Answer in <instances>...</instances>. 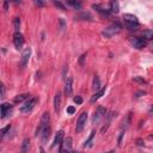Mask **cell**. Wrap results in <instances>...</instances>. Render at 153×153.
<instances>
[{
  "label": "cell",
  "mask_w": 153,
  "mask_h": 153,
  "mask_svg": "<svg viewBox=\"0 0 153 153\" xmlns=\"http://www.w3.org/2000/svg\"><path fill=\"white\" fill-rule=\"evenodd\" d=\"M122 27H121V24L120 23H112L111 25H109L108 28H105L103 30V32H102V35H103L105 38H110L115 35H117L120 31H121Z\"/></svg>",
  "instance_id": "6da1fadb"
},
{
  "label": "cell",
  "mask_w": 153,
  "mask_h": 153,
  "mask_svg": "<svg viewBox=\"0 0 153 153\" xmlns=\"http://www.w3.org/2000/svg\"><path fill=\"white\" fill-rule=\"evenodd\" d=\"M36 103H37V97H30V98L24 103V105L20 107L19 110H20L22 112H30V111L35 108Z\"/></svg>",
  "instance_id": "7a4b0ae2"
},
{
  "label": "cell",
  "mask_w": 153,
  "mask_h": 153,
  "mask_svg": "<svg viewBox=\"0 0 153 153\" xmlns=\"http://www.w3.org/2000/svg\"><path fill=\"white\" fill-rule=\"evenodd\" d=\"M49 120H50L49 112H44V114H43V116H42V119H41L40 124H38V128H37V131H36V136L41 135L42 131L46 128L47 126H49Z\"/></svg>",
  "instance_id": "3957f363"
},
{
  "label": "cell",
  "mask_w": 153,
  "mask_h": 153,
  "mask_svg": "<svg viewBox=\"0 0 153 153\" xmlns=\"http://www.w3.org/2000/svg\"><path fill=\"white\" fill-rule=\"evenodd\" d=\"M86 121H87V112H81L78 121H76V126H75V131L78 133H80L84 129V127L86 124Z\"/></svg>",
  "instance_id": "277c9868"
},
{
  "label": "cell",
  "mask_w": 153,
  "mask_h": 153,
  "mask_svg": "<svg viewBox=\"0 0 153 153\" xmlns=\"http://www.w3.org/2000/svg\"><path fill=\"white\" fill-rule=\"evenodd\" d=\"M24 42H25V40H24V36H23L19 31H16V32H15V35H13V44H15V47L19 50V49H22V48H23Z\"/></svg>",
  "instance_id": "5b68a950"
},
{
  "label": "cell",
  "mask_w": 153,
  "mask_h": 153,
  "mask_svg": "<svg viewBox=\"0 0 153 153\" xmlns=\"http://www.w3.org/2000/svg\"><path fill=\"white\" fill-rule=\"evenodd\" d=\"M30 55H31V48H25L23 50V53H22V59H20V67L22 68H24L28 65Z\"/></svg>",
  "instance_id": "8992f818"
},
{
  "label": "cell",
  "mask_w": 153,
  "mask_h": 153,
  "mask_svg": "<svg viewBox=\"0 0 153 153\" xmlns=\"http://www.w3.org/2000/svg\"><path fill=\"white\" fill-rule=\"evenodd\" d=\"M132 44L136 49H142L144 47H146L147 41L144 37H134V38H132Z\"/></svg>",
  "instance_id": "52a82bcc"
},
{
  "label": "cell",
  "mask_w": 153,
  "mask_h": 153,
  "mask_svg": "<svg viewBox=\"0 0 153 153\" xmlns=\"http://www.w3.org/2000/svg\"><path fill=\"white\" fill-rule=\"evenodd\" d=\"M12 110V105H10L8 103H4L0 105V114H1V117L5 119L7 116V114Z\"/></svg>",
  "instance_id": "ba28073f"
},
{
  "label": "cell",
  "mask_w": 153,
  "mask_h": 153,
  "mask_svg": "<svg viewBox=\"0 0 153 153\" xmlns=\"http://www.w3.org/2000/svg\"><path fill=\"white\" fill-rule=\"evenodd\" d=\"M72 92H73V79L67 78L66 84H65V93H66V96H71Z\"/></svg>",
  "instance_id": "9c48e42d"
},
{
  "label": "cell",
  "mask_w": 153,
  "mask_h": 153,
  "mask_svg": "<svg viewBox=\"0 0 153 153\" xmlns=\"http://www.w3.org/2000/svg\"><path fill=\"white\" fill-rule=\"evenodd\" d=\"M60 149H67V151H71L72 149V138H66L63 141L61 142L60 145Z\"/></svg>",
  "instance_id": "30bf717a"
},
{
  "label": "cell",
  "mask_w": 153,
  "mask_h": 153,
  "mask_svg": "<svg viewBox=\"0 0 153 153\" xmlns=\"http://www.w3.org/2000/svg\"><path fill=\"white\" fill-rule=\"evenodd\" d=\"M60 108H61V92H58L54 98V110L56 112H59Z\"/></svg>",
  "instance_id": "8fae6325"
},
{
  "label": "cell",
  "mask_w": 153,
  "mask_h": 153,
  "mask_svg": "<svg viewBox=\"0 0 153 153\" xmlns=\"http://www.w3.org/2000/svg\"><path fill=\"white\" fill-rule=\"evenodd\" d=\"M29 147H30V139H24L20 146V153H29Z\"/></svg>",
  "instance_id": "7c38bea8"
},
{
  "label": "cell",
  "mask_w": 153,
  "mask_h": 153,
  "mask_svg": "<svg viewBox=\"0 0 153 153\" xmlns=\"http://www.w3.org/2000/svg\"><path fill=\"white\" fill-rule=\"evenodd\" d=\"M95 135H96V131H92V132H91V134H90V136L87 138V140H86L85 144H84V147H85V148H90V147H92Z\"/></svg>",
  "instance_id": "4fadbf2b"
},
{
  "label": "cell",
  "mask_w": 153,
  "mask_h": 153,
  "mask_svg": "<svg viewBox=\"0 0 153 153\" xmlns=\"http://www.w3.org/2000/svg\"><path fill=\"white\" fill-rule=\"evenodd\" d=\"M62 139H63V131H59L55 135V139H54V142H53V147L58 146V145H61L62 142Z\"/></svg>",
  "instance_id": "5bb4252c"
},
{
  "label": "cell",
  "mask_w": 153,
  "mask_h": 153,
  "mask_svg": "<svg viewBox=\"0 0 153 153\" xmlns=\"http://www.w3.org/2000/svg\"><path fill=\"white\" fill-rule=\"evenodd\" d=\"M105 93V87H103V88H100V90L99 91H97L92 97H91V99H90V102H91V103H95V102L96 100H98L102 96H103Z\"/></svg>",
  "instance_id": "9a60e30c"
},
{
  "label": "cell",
  "mask_w": 153,
  "mask_h": 153,
  "mask_svg": "<svg viewBox=\"0 0 153 153\" xmlns=\"http://www.w3.org/2000/svg\"><path fill=\"white\" fill-rule=\"evenodd\" d=\"M30 98V95L29 93H22V95H18L17 97H15V103H23V102L28 100Z\"/></svg>",
  "instance_id": "2e32d148"
},
{
  "label": "cell",
  "mask_w": 153,
  "mask_h": 153,
  "mask_svg": "<svg viewBox=\"0 0 153 153\" xmlns=\"http://www.w3.org/2000/svg\"><path fill=\"white\" fill-rule=\"evenodd\" d=\"M76 20H92V16L88 12H83V13L75 16Z\"/></svg>",
  "instance_id": "e0dca14e"
},
{
  "label": "cell",
  "mask_w": 153,
  "mask_h": 153,
  "mask_svg": "<svg viewBox=\"0 0 153 153\" xmlns=\"http://www.w3.org/2000/svg\"><path fill=\"white\" fill-rule=\"evenodd\" d=\"M124 27L126 29H128L131 31H136L139 29V23H129V22H124Z\"/></svg>",
  "instance_id": "ac0fdd59"
},
{
  "label": "cell",
  "mask_w": 153,
  "mask_h": 153,
  "mask_svg": "<svg viewBox=\"0 0 153 153\" xmlns=\"http://www.w3.org/2000/svg\"><path fill=\"white\" fill-rule=\"evenodd\" d=\"M92 7L96 8V11L99 12V13H100L102 16H104V17H110V15H109V10H104L103 7H100L99 5H93Z\"/></svg>",
  "instance_id": "d6986e66"
},
{
  "label": "cell",
  "mask_w": 153,
  "mask_h": 153,
  "mask_svg": "<svg viewBox=\"0 0 153 153\" xmlns=\"http://www.w3.org/2000/svg\"><path fill=\"white\" fill-rule=\"evenodd\" d=\"M110 12H112V13H119V11H120V5L117 1H110Z\"/></svg>",
  "instance_id": "ffe728a7"
},
{
  "label": "cell",
  "mask_w": 153,
  "mask_h": 153,
  "mask_svg": "<svg viewBox=\"0 0 153 153\" xmlns=\"http://www.w3.org/2000/svg\"><path fill=\"white\" fill-rule=\"evenodd\" d=\"M123 19H124V22H129V23H138V18H136V16L131 15V13H126V15H123Z\"/></svg>",
  "instance_id": "44dd1931"
},
{
  "label": "cell",
  "mask_w": 153,
  "mask_h": 153,
  "mask_svg": "<svg viewBox=\"0 0 153 153\" xmlns=\"http://www.w3.org/2000/svg\"><path fill=\"white\" fill-rule=\"evenodd\" d=\"M42 141L43 142H46L47 141V140L49 139V136H50V128H49V126H47L46 127V128L42 131Z\"/></svg>",
  "instance_id": "7402d4cb"
},
{
  "label": "cell",
  "mask_w": 153,
  "mask_h": 153,
  "mask_svg": "<svg viewBox=\"0 0 153 153\" xmlns=\"http://www.w3.org/2000/svg\"><path fill=\"white\" fill-rule=\"evenodd\" d=\"M92 88H93V91L97 92L100 90V81H99V78L96 75L95 78H93V84H92Z\"/></svg>",
  "instance_id": "603a6c76"
},
{
  "label": "cell",
  "mask_w": 153,
  "mask_h": 153,
  "mask_svg": "<svg viewBox=\"0 0 153 153\" xmlns=\"http://www.w3.org/2000/svg\"><path fill=\"white\" fill-rule=\"evenodd\" d=\"M67 5L72 6L75 10H80L81 8V3H79V1H67Z\"/></svg>",
  "instance_id": "cb8c5ba5"
},
{
  "label": "cell",
  "mask_w": 153,
  "mask_h": 153,
  "mask_svg": "<svg viewBox=\"0 0 153 153\" xmlns=\"http://www.w3.org/2000/svg\"><path fill=\"white\" fill-rule=\"evenodd\" d=\"M6 95V87L3 83H0V98H5Z\"/></svg>",
  "instance_id": "d4e9b609"
},
{
  "label": "cell",
  "mask_w": 153,
  "mask_h": 153,
  "mask_svg": "<svg viewBox=\"0 0 153 153\" xmlns=\"http://www.w3.org/2000/svg\"><path fill=\"white\" fill-rule=\"evenodd\" d=\"M13 25H15V29L18 31V30H19V27H20V18L15 17V18H13Z\"/></svg>",
  "instance_id": "484cf974"
},
{
  "label": "cell",
  "mask_w": 153,
  "mask_h": 153,
  "mask_svg": "<svg viewBox=\"0 0 153 153\" xmlns=\"http://www.w3.org/2000/svg\"><path fill=\"white\" fill-rule=\"evenodd\" d=\"M152 37H153V32L151 30L144 31V38L145 40H152Z\"/></svg>",
  "instance_id": "4316f807"
},
{
  "label": "cell",
  "mask_w": 153,
  "mask_h": 153,
  "mask_svg": "<svg viewBox=\"0 0 153 153\" xmlns=\"http://www.w3.org/2000/svg\"><path fill=\"white\" fill-rule=\"evenodd\" d=\"M10 129H11V126H10V124H8V126H6L5 128H3V129H1V132H0V138H4V136L6 135V133H7Z\"/></svg>",
  "instance_id": "83f0119b"
},
{
  "label": "cell",
  "mask_w": 153,
  "mask_h": 153,
  "mask_svg": "<svg viewBox=\"0 0 153 153\" xmlns=\"http://www.w3.org/2000/svg\"><path fill=\"white\" fill-rule=\"evenodd\" d=\"M97 112L100 115V116H104V115L107 114V109L103 108V107H98V108H97Z\"/></svg>",
  "instance_id": "f1b7e54d"
},
{
  "label": "cell",
  "mask_w": 153,
  "mask_h": 153,
  "mask_svg": "<svg viewBox=\"0 0 153 153\" xmlns=\"http://www.w3.org/2000/svg\"><path fill=\"white\" fill-rule=\"evenodd\" d=\"M73 100H74V103H75V104H78V105L83 103V98H81L80 96H76V97H74V98H73Z\"/></svg>",
  "instance_id": "f546056e"
},
{
  "label": "cell",
  "mask_w": 153,
  "mask_h": 153,
  "mask_svg": "<svg viewBox=\"0 0 153 153\" xmlns=\"http://www.w3.org/2000/svg\"><path fill=\"white\" fill-rule=\"evenodd\" d=\"M59 23H60V29H61V30H63V29L66 28V22H65V19H63V18H60V19H59Z\"/></svg>",
  "instance_id": "4dcf8cb0"
},
{
  "label": "cell",
  "mask_w": 153,
  "mask_h": 153,
  "mask_svg": "<svg viewBox=\"0 0 153 153\" xmlns=\"http://www.w3.org/2000/svg\"><path fill=\"white\" fill-rule=\"evenodd\" d=\"M54 5L55 6H58L60 10H62V11H65L66 10V7H65V5H63L62 3H60V1H54Z\"/></svg>",
  "instance_id": "1f68e13d"
},
{
  "label": "cell",
  "mask_w": 153,
  "mask_h": 153,
  "mask_svg": "<svg viewBox=\"0 0 153 153\" xmlns=\"http://www.w3.org/2000/svg\"><path fill=\"white\" fill-rule=\"evenodd\" d=\"M133 80H134V81H138V83H140V84H146V80L142 79V78H140V76H134Z\"/></svg>",
  "instance_id": "d6a6232c"
},
{
  "label": "cell",
  "mask_w": 153,
  "mask_h": 153,
  "mask_svg": "<svg viewBox=\"0 0 153 153\" xmlns=\"http://www.w3.org/2000/svg\"><path fill=\"white\" fill-rule=\"evenodd\" d=\"M85 58H86V54H83V55L80 56V59H79V65H80V66L84 65V60H85Z\"/></svg>",
  "instance_id": "836d02e7"
},
{
  "label": "cell",
  "mask_w": 153,
  "mask_h": 153,
  "mask_svg": "<svg viewBox=\"0 0 153 153\" xmlns=\"http://www.w3.org/2000/svg\"><path fill=\"white\" fill-rule=\"evenodd\" d=\"M67 112H68L69 115L74 114V112H75V108H74V107H68V108H67Z\"/></svg>",
  "instance_id": "e575fe53"
},
{
  "label": "cell",
  "mask_w": 153,
  "mask_h": 153,
  "mask_svg": "<svg viewBox=\"0 0 153 153\" xmlns=\"http://www.w3.org/2000/svg\"><path fill=\"white\" fill-rule=\"evenodd\" d=\"M100 117H102V116H100V115H99V114L96 111V112H95V116H93V122H97V121H98Z\"/></svg>",
  "instance_id": "d590c367"
},
{
  "label": "cell",
  "mask_w": 153,
  "mask_h": 153,
  "mask_svg": "<svg viewBox=\"0 0 153 153\" xmlns=\"http://www.w3.org/2000/svg\"><path fill=\"white\" fill-rule=\"evenodd\" d=\"M142 95L145 96V95H146V91H140V92H138V93L135 95V97H136V98H138V97H141Z\"/></svg>",
  "instance_id": "8d00e7d4"
},
{
  "label": "cell",
  "mask_w": 153,
  "mask_h": 153,
  "mask_svg": "<svg viewBox=\"0 0 153 153\" xmlns=\"http://www.w3.org/2000/svg\"><path fill=\"white\" fill-rule=\"evenodd\" d=\"M35 4H36L37 6H43V5H44V3H43V1H37V0L35 1Z\"/></svg>",
  "instance_id": "74e56055"
},
{
  "label": "cell",
  "mask_w": 153,
  "mask_h": 153,
  "mask_svg": "<svg viewBox=\"0 0 153 153\" xmlns=\"http://www.w3.org/2000/svg\"><path fill=\"white\" fill-rule=\"evenodd\" d=\"M7 8H8V3H7V1H5V3H4V10H5V11H7Z\"/></svg>",
  "instance_id": "f35d334b"
},
{
  "label": "cell",
  "mask_w": 153,
  "mask_h": 153,
  "mask_svg": "<svg viewBox=\"0 0 153 153\" xmlns=\"http://www.w3.org/2000/svg\"><path fill=\"white\" fill-rule=\"evenodd\" d=\"M60 153H72V152L67 151V149H60Z\"/></svg>",
  "instance_id": "ab89813d"
},
{
  "label": "cell",
  "mask_w": 153,
  "mask_h": 153,
  "mask_svg": "<svg viewBox=\"0 0 153 153\" xmlns=\"http://www.w3.org/2000/svg\"><path fill=\"white\" fill-rule=\"evenodd\" d=\"M41 153H44V151H43V148H41Z\"/></svg>",
  "instance_id": "60d3db41"
},
{
  "label": "cell",
  "mask_w": 153,
  "mask_h": 153,
  "mask_svg": "<svg viewBox=\"0 0 153 153\" xmlns=\"http://www.w3.org/2000/svg\"><path fill=\"white\" fill-rule=\"evenodd\" d=\"M73 153H80V152H73Z\"/></svg>",
  "instance_id": "b9f144b4"
}]
</instances>
